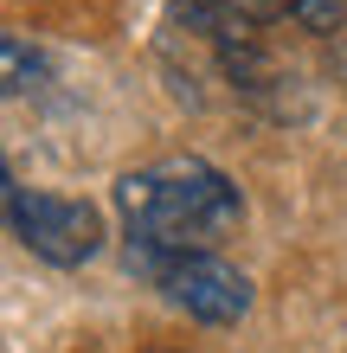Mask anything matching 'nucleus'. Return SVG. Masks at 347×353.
Instances as JSON below:
<instances>
[{
  "mask_svg": "<svg viewBox=\"0 0 347 353\" xmlns=\"http://www.w3.org/2000/svg\"><path fill=\"white\" fill-rule=\"evenodd\" d=\"M116 212L129 225V251L187 257V251H212L219 238L238 232L244 199L212 161L168 154L116 180Z\"/></svg>",
  "mask_w": 347,
  "mask_h": 353,
  "instance_id": "1",
  "label": "nucleus"
},
{
  "mask_svg": "<svg viewBox=\"0 0 347 353\" xmlns=\"http://www.w3.org/2000/svg\"><path fill=\"white\" fill-rule=\"evenodd\" d=\"M129 263L148 270L161 296H168L174 308H187L193 321H206V327H232L244 308H251V276L232 270L226 257H212V251H187V257L129 251Z\"/></svg>",
  "mask_w": 347,
  "mask_h": 353,
  "instance_id": "2",
  "label": "nucleus"
},
{
  "mask_svg": "<svg viewBox=\"0 0 347 353\" xmlns=\"http://www.w3.org/2000/svg\"><path fill=\"white\" fill-rule=\"evenodd\" d=\"M7 225H13V238L26 244L32 257H46L58 270L84 263L97 244H103V219H97V205L65 199V193H32V186H19L13 174H7Z\"/></svg>",
  "mask_w": 347,
  "mask_h": 353,
  "instance_id": "3",
  "label": "nucleus"
},
{
  "mask_svg": "<svg viewBox=\"0 0 347 353\" xmlns=\"http://www.w3.org/2000/svg\"><path fill=\"white\" fill-rule=\"evenodd\" d=\"M193 7L206 13L219 32H251V26H277V19H296L302 0H193Z\"/></svg>",
  "mask_w": 347,
  "mask_h": 353,
  "instance_id": "4",
  "label": "nucleus"
},
{
  "mask_svg": "<svg viewBox=\"0 0 347 353\" xmlns=\"http://www.w3.org/2000/svg\"><path fill=\"white\" fill-rule=\"evenodd\" d=\"M0 58H7V90H13V97H19V90H32L39 58H26V39H19V32H7V39H0Z\"/></svg>",
  "mask_w": 347,
  "mask_h": 353,
  "instance_id": "5",
  "label": "nucleus"
},
{
  "mask_svg": "<svg viewBox=\"0 0 347 353\" xmlns=\"http://www.w3.org/2000/svg\"><path fill=\"white\" fill-rule=\"evenodd\" d=\"M296 26L302 32H341L347 26V0H302V7H296Z\"/></svg>",
  "mask_w": 347,
  "mask_h": 353,
  "instance_id": "6",
  "label": "nucleus"
}]
</instances>
